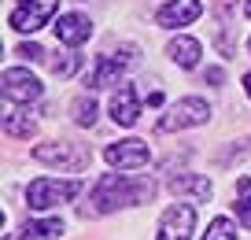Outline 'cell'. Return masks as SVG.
<instances>
[{
  "label": "cell",
  "mask_w": 251,
  "mask_h": 240,
  "mask_svg": "<svg viewBox=\"0 0 251 240\" xmlns=\"http://www.w3.org/2000/svg\"><path fill=\"white\" fill-rule=\"evenodd\" d=\"M33 159L41 166H55V170H85L89 166V152L81 144H71V140H48V144L33 148Z\"/></svg>",
  "instance_id": "obj_3"
},
{
  "label": "cell",
  "mask_w": 251,
  "mask_h": 240,
  "mask_svg": "<svg viewBox=\"0 0 251 240\" xmlns=\"http://www.w3.org/2000/svg\"><path fill=\"white\" fill-rule=\"evenodd\" d=\"M71 115H74V122H78L81 130H89V126H96V118H100V107H96L93 96H78V100L71 104Z\"/></svg>",
  "instance_id": "obj_17"
},
{
  "label": "cell",
  "mask_w": 251,
  "mask_h": 240,
  "mask_svg": "<svg viewBox=\"0 0 251 240\" xmlns=\"http://www.w3.org/2000/svg\"><path fill=\"white\" fill-rule=\"evenodd\" d=\"M15 55H19V59H33V63H41V59H45V48H41V45H30V41H26V45H19V48H15Z\"/></svg>",
  "instance_id": "obj_21"
},
{
  "label": "cell",
  "mask_w": 251,
  "mask_h": 240,
  "mask_svg": "<svg viewBox=\"0 0 251 240\" xmlns=\"http://www.w3.org/2000/svg\"><path fill=\"white\" fill-rule=\"evenodd\" d=\"M166 55H170L181 70H192L200 63V41L188 37V33H181V37H174L170 45H166Z\"/></svg>",
  "instance_id": "obj_14"
},
{
  "label": "cell",
  "mask_w": 251,
  "mask_h": 240,
  "mask_svg": "<svg viewBox=\"0 0 251 240\" xmlns=\"http://www.w3.org/2000/svg\"><path fill=\"white\" fill-rule=\"evenodd\" d=\"M111 118L118 126H133L141 118V96H137L133 85H122L115 96H111Z\"/></svg>",
  "instance_id": "obj_12"
},
{
  "label": "cell",
  "mask_w": 251,
  "mask_h": 240,
  "mask_svg": "<svg viewBox=\"0 0 251 240\" xmlns=\"http://www.w3.org/2000/svg\"><path fill=\"white\" fill-rule=\"evenodd\" d=\"M4 133L19 137V140H30L37 133V118L26 115V111H11V115H4Z\"/></svg>",
  "instance_id": "obj_16"
},
{
  "label": "cell",
  "mask_w": 251,
  "mask_h": 240,
  "mask_svg": "<svg viewBox=\"0 0 251 240\" xmlns=\"http://www.w3.org/2000/svg\"><path fill=\"white\" fill-rule=\"evenodd\" d=\"M133 59H137L133 45H126L122 52H115V55H103L93 67V74H89V89H107V85H115V81H122V74L133 67Z\"/></svg>",
  "instance_id": "obj_6"
},
{
  "label": "cell",
  "mask_w": 251,
  "mask_h": 240,
  "mask_svg": "<svg viewBox=\"0 0 251 240\" xmlns=\"http://www.w3.org/2000/svg\"><path fill=\"white\" fill-rule=\"evenodd\" d=\"M244 15H248V19H251V0H244Z\"/></svg>",
  "instance_id": "obj_24"
},
{
  "label": "cell",
  "mask_w": 251,
  "mask_h": 240,
  "mask_svg": "<svg viewBox=\"0 0 251 240\" xmlns=\"http://www.w3.org/2000/svg\"><path fill=\"white\" fill-rule=\"evenodd\" d=\"M103 159H107L115 170H141V166L151 163V152L144 140L129 137V140H115V144L103 148Z\"/></svg>",
  "instance_id": "obj_8"
},
{
  "label": "cell",
  "mask_w": 251,
  "mask_h": 240,
  "mask_svg": "<svg viewBox=\"0 0 251 240\" xmlns=\"http://www.w3.org/2000/svg\"><path fill=\"white\" fill-rule=\"evenodd\" d=\"M248 52H251V41H248Z\"/></svg>",
  "instance_id": "obj_25"
},
{
  "label": "cell",
  "mask_w": 251,
  "mask_h": 240,
  "mask_svg": "<svg viewBox=\"0 0 251 240\" xmlns=\"http://www.w3.org/2000/svg\"><path fill=\"white\" fill-rule=\"evenodd\" d=\"M63 237V218H41V222H23L19 240H59Z\"/></svg>",
  "instance_id": "obj_15"
},
{
  "label": "cell",
  "mask_w": 251,
  "mask_h": 240,
  "mask_svg": "<svg viewBox=\"0 0 251 240\" xmlns=\"http://www.w3.org/2000/svg\"><path fill=\"white\" fill-rule=\"evenodd\" d=\"M192 229H196V207L192 203H174L159 218L155 240H192Z\"/></svg>",
  "instance_id": "obj_7"
},
{
  "label": "cell",
  "mask_w": 251,
  "mask_h": 240,
  "mask_svg": "<svg viewBox=\"0 0 251 240\" xmlns=\"http://www.w3.org/2000/svg\"><path fill=\"white\" fill-rule=\"evenodd\" d=\"M222 78H226V74H222L218 67H214V70H207V85H211V81H214V85H222Z\"/></svg>",
  "instance_id": "obj_22"
},
{
  "label": "cell",
  "mask_w": 251,
  "mask_h": 240,
  "mask_svg": "<svg viewBox=\"0 0 251 240\" xmlns=\"http://www.w3.org/2000/svg\"><path fill=\"white\" fill-rule=\"evenodd\" d=\"M203 240H236V225L229 222V218H214V222L207 225Z\"/></svg>",
  "instance_id": "obj_19"
},
{
  "label": "cell",
  "mask_w": 251,
  "mask_h": 240,
  "mask_svg": "<svg viewBox=\"0 0 251 240\" xmlns=\"http://www.w3.org/2000/svg\"><path fill=\"white\" fill-rule=\"evenodd\" d=\"M236 214H240V225L251 229V178H240L236 181Z\"/></svg>",
  "instance_id": "obj_18"
},
{
  "label": "cell",
  "mask_w": 251,
  "mask_h": 240,
  "mask_svg": "<svg viewBox=\"0 0 251 240\" xmlns=\"http://www.w3.org/2000/svg\"><path fill=\"white\" fill-rule=\"evenodd\" d=\"M244 93H248V96H251V74H248V78H244Z\"/></svg>",
  "instance_id": "obj_23"
},
{
  "label": "cell",
  "mask_w": 251,
  "mask_h": 240,
  "mask_svg": "<svg viewBox=\"0 0 251 240\" xmlns=\"http://www.w3.org/2000/svg\"><path fill=\"white\" fill-rule=\"evenodd\" d=\"M78 55H74V52H67V59H52V74L55 78H71L74 74V70H78Z\"/></svg>",
  "instance_id": "obj_20"
},
{
  "label": "cell",
  "mask_w": 251,
  "mask_h": 240,
  "mask_svg": "<svg viewBox=\"0 0 251 240\" xmlns=\"http://www.w3.org/2000/svg\"><path fill=\"white\" fill-rule=\"evenodd\" d=\"M4 96L11 104H33L41 100V81L23 67H8L4 70Z\"/></svg>",
  "instance_id": "obj_9"
},
{
  "label": "cell",
  "mask_w": 251,
  "mask_h": 240,
  "mask_svg": "<svg viewBox=\"0 0 251 240\" xmlns=\"http://www.w3.org/2000/svg\"><path fill=\"white\" fill-rule=\"evenodd\" d=\"M170 192H174V196H188V200L203 203V200H211L214 185H211V178H203V174H177V178L170 181Z\"/></svg>",
  "instance_id": "obj_13"
},
{
  "label": "cell",
  "mask_w": 251,
  "mask_h": 240,
  "mask_svg": "<svg viewBox=\"0 0 251 240\" xmlns=\"http://www.w3.org/2000/svg\"><path fill=\"white\" fill-rule=\"evenodd\" d=\"M148 196H155V181H137L133 174H103L93 185V211L111 214L129 203H144Z\"/></svg>",
  "instance_id": "obj_1"
},
{
  "label": "cell",
  "mask_w": 251,
  "mask_h": 240,
  "mask_svg": "<svg viewBox=\"0 0 251 240\" xmlns=\"http://www.w3.org/2000/svg\"><path fill=\"white\" fill-rule=\"evenodd\" d=\"M211 118V104L203 96H185L177 100L163 118H159V133H177V130H192V126H203Z\"/></svg>",
  "instance_id": "obj_4"
},
{
  "label": "cell",
  "mask_w": 251,
  "mask_h": 240,
  "mask_svg": "<svg viewBox=\"0 0 251 240\" xmlns=\"http://www.w3.org/2000/svg\"><path fill=\"white\" fill-rule=\"evenodd\" d=\"M55 8H59V0H15V8L8 15V26L15 33H37L55 15Z\"/></svg>",
  "instance_id": "obj_5"
},
{
  "label": "cell",
  "mask_w": 251,
  "mask_h": 240,
  "mask_svg": "<svg viewBox=\"0 0 251 240\" xmlns=\"http://www.w3.org/2000/svg\"><path fill=\"white\" fill-rule=\"evenodd\" d=\"M55 37H59V45H67V48L85 45V41L93 37V19L81 15V11H67V15L55 19Z\"/></svg>",
  "instance_id": "obj_11"
},
{
  "label": "cell",
  "mask_w": 251,
  "mask_h": 240,
  "mask_svg": "<svg viewBox=\"0 0 251 240\" xmlns=\"http://www.w3.org/2000/svg\"><path fill=\"white\" fill-rule=\"evenodd\" d=\"M203 15V4L200 0H166L163 8L155 11V23L166 30H177V26H192Z\"/></svg>",
  "instance_id": "obj_10"
},
{
  "label": "cell",
  "mask_w": 251,
  "mask_h": 240,
  "mask_svg": "<svg viewBox=\"0 0 251 240\" xmlns=\"http://www.w3.org/2000/svg\"><path fill=\"white\" fill-rule=\"evenodd\" d=\"M78 192H81V181L74 178H37L26 188V203L33 211H48V207H59V203H71Z\"/></svg>",
  "instance_id": "obj_2"
}]
</instances>
